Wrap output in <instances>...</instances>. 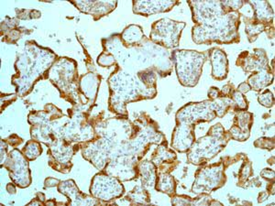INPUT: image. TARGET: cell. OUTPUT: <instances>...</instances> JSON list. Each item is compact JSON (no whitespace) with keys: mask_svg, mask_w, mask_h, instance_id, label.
I'll return each instance as SVG.
<instances>
[{"mask_svg":"<svg viewBox=\"0 0 275 206\" xmlns=\"http://www.w3.org/2000/svg\"><path fill=\"white\" fill-rule=\"evenodd\" d=\"M185 26V22H176L163 18L155 22L151 26V39L165 47H177L179 45L182 30Z\"/></svg>","mask_w":275,"mask_h":206,"instance_id":"1","label":"cell"},{"mask_svg":"<svg viewBox=\"0 0 275 206\" xmlns=\"http://www.w3.org/2000/svg\"><path fill=\"white\" fill-rule=\"evenodd\" d=\"M253 115L247 111L237 113L235 116V125L228 133L238 141H245L249 137V130L252 124Z\"/></svg>","mask_w":275,"mask_h":206,"instance_id":"2","label":"cell"},{"mask_svg":"<svg viewBox=\"0 0 275 206\" xmlns=\"http://www.w3.org/2000/svg\"><path fill=\"white\" fill-rule=\"evenodd\" d=\"M177 4L176 1H145V2H133L134 13L146 15L148 17L151 14L158 13V12H166L172 9L173 6Z\"/></svg>","mask_w":275,"mask_h":206,"instance_id":"3","label":"cell"},{"mask_svg":"<svg viewBox=\"0 0 275 206\" xmlns=\"http://www.w3.org/2000/svg\"><path fill=\"white\" fill-rule=\"evenodd\" d=\"M212 61V76L217 80H224L228 75V60L227 55L220 49H213L210 51Z\"/></svg>","mask_w":275,"mask_h":206,"instance_id":"4","label":"cell"},{"mask_svg":"<svg viewBox=\"0 0 275 206\" xmlns=\"http://www.w3.org/2000/svg\"><path fill=\"white\" fill-rule=\"evenodd\" d=\"M156 189L161 191L162 193H167L169 195L175 194V181L172 176H170L168 172H163L159 174L158 183Z\"/></svg>","mask_w":275,"mask_h":206,"instance_id":"5","label":"cell"},{"mask_svg":"<svg viewBox=\"0 0 275 206\" xmlns=\"http://www.w3.org/2000/svg\"><path fill=\"white\" fill-rule=\"evenodd\" d=\"M231 95L233 96L232 101L234 102V105H235V107H236L238 110L241 111V110L245 111L246 109H248L249 103H248V101L246 100L244 95H242L241 92L234 91Z\"/></svg>","mask_w":275,"mask_h":206,"instance_id":"6","label":"cell"},{"mask_svg":"<svg viewBox=\"0 0 275 206\" xmlns=\"http://www.w3.org/2000/svg\"><path fill=\"white\" fill-rule=\"evenodd\" d=\"M259 102L261 103V105L266 107V108H271L273 106V103H274L273 95H272L270 91L266 90L259 96Z\"/></svg>","mask_w":275,"mask_h":206,"instance_id":"7","label":"cell"},{"mask_svg":"<svg viewBox=\"0 0 275 206\" xmlns=\"http://www.w3.org/2000/svg\"><path fill=\"white\" fill-rule=\"evenodd\" d=\"M219 95H220V91H219L218 88H215V87L210 88V90L208 92V96H209L211 99L214 100V99L217 98Z\"/></svg>","mask_w":275,"mask_h":206,"instance_id":"8","label":"cell"},{"mask_svg":"<svg viewBox=\"0 0 275 206\" xmlns=\"http://www.w3.org/2000/svg\"><path fill=\"white\" fill-rule=\"evenodd\" d=\"M249 90H251V88H250V86H249L248 83H243V84H241V86H239V89H238V91L241 92V94H242V93H246V92H248V91Z\"/></svg>","mask_w":275,"mask_h":206,"instance_id":"9","label":"cell"}]
</instances>
